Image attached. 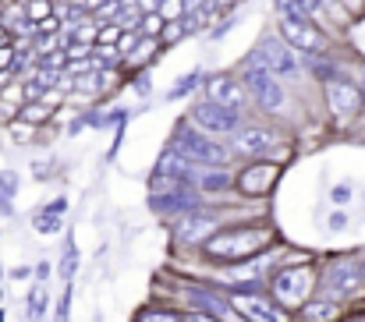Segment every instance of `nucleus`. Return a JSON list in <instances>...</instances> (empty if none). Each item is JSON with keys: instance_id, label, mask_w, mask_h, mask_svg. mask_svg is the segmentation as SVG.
Listing matches in <instances>:
<instances>
[{"instance_id": "f3484780", "label": "nucleus", "mask_w": 365, "mask_h": 322, "mask_svg": "<svg viewBox=\"0 0 365 322\" xmlns=\"http://www.w3.org/2000/svg\"><path fill=\"white\" fill-rule=\"evenodd\" d=\"M156 46H160V39H153V36H142V39H138V46H135V53H128V57H124V64L138 68L142 61H149V57L156 53Z\"/></svg>"}, {"instance_id": "c85d7f7f", "label": "nucleus", "mask_w": 365, "mask_h": 322, "mask_svg": "<svg viewBox=\"0 0 365 322\" xmlns=\"http://www.w3.org/2000/svg\"><path fill=\"white\" fill-rule=\"evenodd\" d=\"M11 135H14L18 142H29V138L36 135V124H29V120H14V124H11Z\"/></svg>"}, {"instance_id": "4468645a", "label": "nucleus", "mask_w": 365, "mask_h": 322, "mask_svg": "<svg viewBox=\"0 0 365 322\" xmlns=\"http://www.w3.org/2000/svg\"><path fill=\"white\" fill-rule=\"evenodd\" d=\"M156 181H174V185H188L192 181V167H188V156H181L174 149V156L167 152L156 167Z\"/></svg>"}, {"instance_id": "f03ea898", "label": "nucleus", "mask_w": 365, "mask_h": 322, "mask_svg": "<svg viewBox=\"0 0 365 322\" xmlns=\"http://www.w3.org/2000/svg\"><path fill=\"white\" fill-rule=\"evenodd\" d=\"M242 82H245V89H248V96H252L259 107L266 110V113H277V110L284 107V100H287V93H284L280 78H277L266 64H259L255 57L245 64Z\"/></svg>"}, {"instance_id": "f8f14e48", "label": "nucleus", "mask_w": 365, "mask_h": 322, "mask_svg": "<svg viewBox=\"0 0 365 322\" xmlns=\"http://www.w3.org/2000/svg\"><path fill=\"white\" fill-rule=\"evenodd\" d=\"M195 206H199V195L188 192L185 185H174L170 192L153 195V209H160V213H192Z\"/></svg>"}, {"instance_id": "37998d69", "label": "nucleus", "mask_w": 365, "mask_h": 322, "mask_svg": "<svg viewBox=\"0 0 365 322\" xmlns=\"http://www.w3.org/2000/svg\"><path fill=\"white\" fill-rule=\"evenodd\" d=\"M362 96H365V85H362Z\"/></svg>"}, {"instance_id": "c9c22d12", "label": "nucleus", "mask_w": 365, "mask_h": 322, "mask_svg": "<svg viewBox=\"0 0 365 322\" xmlns=\"http://www.w3.org/2000/svg\"><path fill=\"white\" fill-rule=\"evenodd\" d=\"M220 185H227L224 177H202V188H220Z\"/></svg>"}, {"instance_id": "4c0bfd02", "label": "nucleus", "mask_w": 365, "mask_h": 322, "mask_svg": "<svg viewBox=\"0 0 365 322\" xmlns=\"http://www.w3.org/2000/svg\"><path fill=\"white\" fill-rule=\"evenodd\" d=\"M334 199H337V202H348V199H351V192H348V188H337V192H334Z\"/></svg>"}, {"instance_id": "5701e85b", "label": "nucleus", "mask_w": 365, "mask_h": 322, "mask_svg": "<svg viewBox=\"0 0 365 322\" xmlns=\"http://www.w3.org/2000/svg\"><path fill=\"white\" fill-rule=\"evenodd\" d=\"M138 322H185V316H178V312H170V308H145Z\"/></svg>"}, {"instance_id": "ea45409f", "label": "nucleus", "mask_w": 365, "mask_h": 322, "mask_svg": "<svg viewBox=\"0 0 365 322\" xmlns=\"http://www.w3.org/2000/svg\"><path fill=\"white\" fill-rule=\"evenodd\" d=\"M0 312H4V294H0Z\"/></svg>"}, {"instance_id": "a211bd4d", "label": "nucleus", "mask_w": 365, "mask_h": 322, "mask_svg": "<svg viewBox=\"0 0 365 322\" xmlns=\"http://www.w3.org/2000/svg\"><path fill=\"white\" fill-rule=\"evenodd\" d=\"M18 117H21V120H29V124H43V120H50V117H53V107H50L46 100H36V103L21 107Z\"/></svg>"}, {"instance_id": "79ce46f5", "label": "nucleus", "mask_w": 365, "mask_h": 322, "mask_svg": "<svg viewBox=\"0 0 365 322\" xmlns=\"http://www.w3.org/2000/svg\"><path fill=\"white\" fill-rule=\"evenodd\" d=\"M327 4H334V0H323V7H327Z\"/></svg>"}, {"instance_id": "aec40b11", "label": "nucleus", "mask_w": 365, "mask_h": 322, "mask_svg": "<svg viewBox=\"0 0 365 322\" xmlns=\"http://www.w3.org/2000/svg\"><path fill=\"white\" fill-rule=\"evenodd\" d=\"M25 14H29V21H43V18L57 14V4L53 0H25Z\"/></svg>"}, {"instance_id": "58836bf2", "label": "nucleus", "mask_w": 365, "mask_h": 322, "mask_svg": "<svg viewBox=\"0 0 365 322\" xmlns=\"http://www.w3.org/2000/svg\"><path fill=\"white\" fill-rule=\"evenodd\" d=\"M0 43H11V32H7L4 25H0Z\"/></svg>"}, {"instance_id": "6ab92c4d", "label": "nucleus", "mask_w": 365, "mask_h": 322, "mask_svg": "<svg viewBox=\"0 0 365 322\" xmlns=\"http://www.w3.org/2000/svg\"><path fill=\"white\" fill-rule=\"evenodd\" d=\"M163 25H167V18H163L160 11H149V14L138 18V32H142V36H153V39H160Z\"/></svg>"}, {"instance_id": "e433bc0d", "label": "nucleus", "mask_w": 365, "mask_h": 322, "mask_svg": "<svg viewBox=\"0 0 365 322\" xmlns=\"http://www.w3.org/2000/svg\"><path fill=\"white\" fill-rule=\"evenodd\" d=\"M135 89H138L142 96H149V78H138V82H135Z\"/></svg>"}, {"instance_id": "2f4dec72", "label": "nucleus", "mask_w": 365, "mask_h": 322, "mask_svg": "<svg viewBox=\"0 0 365 322\" xmlns=\"http://www.w3.org/2000/svg\"><path fill=\"white\" fill-rule=\"evenodd\" d=\"M294 4H298L309 18H319V14H323V0H294Z\"/></svg>"}, {"instance_id": "b1692460", "label": "nucleus", "mask_w": 365, "mask_h": 322, "mask_svg": "<svg viewBox=\"0 0 365 322\" xmlns=\"http://www.w3.org/2000/svg\"><path fill=\"white\" fill-rule=\"evenodd\" d=\"M64 57H68V64H71V61H89V57H93V43H68Z\"/></svg>"}, {"instance_id": "7ed1b4c3", "label": "nucleus", "mask_w": 365, "mask_h": 322, "mask_svg": "<svg viewBox=\"0 0 365 322\" xmlns=\"http://www.w3.org/2000/svg\"><path fill=\"white\" fill-rule=\"evenodd\" d=\"M174 149L202 167H224L227 160V149H220L217 142H210L202 131H192L188 124H178V135H174Z\"/></svg>"}, {"instance_id": "0eeeda50", "label": "nucleus", "mask_w": 365, "mask_h": 322, "mask_svg": "<svg viewBox=\"0 0 365 322\" xmlns=\"http://www.w3.org/2000/svg\"><path fill=\"white\" fill-rule=\"evenodd\" d=\"M327 103H330V113H334L337 120H351V117L365 107V96L355 82H348V78H330V82H327Z\"/></svg>"}, {"instance_id": "39448f33", "label": "nucleus", "mask_w": 365, "mask_h": 322, "mask_svg": "<svg viewBox=\"0 0 365 322\" xmlns=\"http://www.w3.org/2000/svg\"><path fill=\"white\" fill-rule=\"evenodd\" d=\"M231 305L248 322H287V312L280 308V301H269V298H262L259 291H248V287L231 291Z\"/></svg>"}, {"instance_id": "7c9ffc66", "label": "nucleus", "mask_w": 365, "mask_h": 322, "mask_svg": "<svg viewBox=\"0 0 365 322\" xmlns=\"http://www.w3.org/2000/svg\"><path fill=\"white\" fill-rule=\"evenodd\" d=\"M14 188H18V177L11 170H0V192L4 195H14Z\"/></svg>"}, {"instance_id": "a19ab883", "label": "nucleus", "mask_w": 365, "mask_h": 322, "mask_svg": "<svg viewBox=\"0 0 365 322\" xmlns=\"http://www.w3.org/2000/svg\"><path fill=\"white\" fill-rule=\"evenodd\" d=\"M359 273H362V280H365V262H362V269H359Z\"/></svg>"}, {"instance_id": "6e6552de", "label": "nucleus", "mask_w": 365, "mask_h": 322, "mask_svg": "<svg viewBox=\"0 0 365 322\" xmlns=\"http://www.w3.org/2000/svg\"><path fill=\"white\" fill-rule=\"evenodd\" d=\"M192 120H195L206 135H235V131H238V110L220 107V103H213V100L195 103V107H192Z\"/></svg>"}, {"instance_id": "ddd939ff", "label": "nucleus", "mask_w": 365, "mask_h": 322, "mask_svg": "<svg viewBox=\"0 0 365 322\" xmlns=\"http://www.w3.org/2000/svg\"><path fill=\"white\" fill-rule=\"evenodd\" d=\"M235 152H245V156H259L273 145V131L269 128H242L235 131Z\"/></svg>"}, {"instance_id": "1a4fd4ad", "label": "nucleus", "mask_w": 365, "mask_h": 322, "mask_svg": "<svg viewBox=\"0 0 365 322\" xmlns=\"http://www.w3.org/2000/svg\"><path fill=\"white\" fill-rule=\"evenodd\" d=\"M280 181V163H269V160H262V163H248L242 174H238V192L242 195H269L273 192V185Z\"/></svg>"}, {"instance_id": "cd10ccee", "label": "nucleus", "mask_w": 365, "mask_h": 322, "mask_svg": "<svg viewBox=\"0 0 365 322\" xmlns=\"http://www.w3.org/2000/svg\"><path fill=\"white\" fill-rule=\"evenodd\" d=\"M181 11H185V0H160V14H163L167 21L181 18Z\"/></svg>"}, {"instance_id": "2eb2a0df", "label": "nucleus", "mask_w": 365, "mask_h": 322, "mask_svg": "<svg viewBox=\"0 0 365 322\" xmlns=\"http://www.w3.org/2000/svg\"><path fill=\"white\" fill-rule=\"evenodd\" d=\"M64 199H57V202H50L43 213H39V219H36V230L39 234H57L61 230V213H64Z\"/></svg>"}, {"instance_id": "412c9836", "label": "nucleus", "mask_w": 365, "mask_h": 322, "mask_svg": "<svg viewBox=\"0 0 365 322\" xmlns=\"http://www.w3.org/2000/svg\"><path fill=\"white\" fill-rule=\"evenodd\" d=\"M185 36H188V21H185V18H174V21L163 25L160 43H178V39H185Z\"/></svg>"}, {"instance_id": "a878e982", "label": "nucleus", "mask_w": 365, "mask_h": 322, "mask_svg": "<svg viewBox=\"0 0 365 322\" xmlns=\"http://www.w3.org/2000/svg\"><path fill=\"white\" fill-rule=\"evenodd\" d=\"M195 85H199V75L192 71V75H185V78H181V82H178V85L170 89V100H181V96H188V93H192Z\"/></svg>"}, {"instance_id": "393cba45", "label": "nucleus", "mask_w": 365, "mask_h": 322, "mask_svg": "<svg viewBox=\"0 0 365 322\" xmlns=\"http://www.w3.org/2000/svg\"><path fill=\"white\" fill-rule=\"evenodd\" d=\"M43 312H46V291H43V287H36V291L29 294V316H32V319H39Z\"/></svg>"}, {"instance_id": "f704fd0d", "label": "nucleus", "mask_w": 365, "mask_h": 322, "mask_svg": "<svg viewBox=\"0 0 365 322\" xmlns=\"http://www.w3.org/2000/svg\"><path fill=\"white\" fill-rule=\"evenodd\" d=\"M0 213L14 216V206H11V195H0Z\"/></svg>"}, {"instance_id": "72a5a7b5", "label": "nucleus", "mask_w": 365, "mask_h": 322, "mask_svg": "<svg viewBox=\"0 0 365 322\" xmlns=\"http://www.w3.org/2000/svg\"><path fill=\"white\" fill-rule=\"evenodd\" d=\"M341 227H348V216H344V213H334V216H330V230H341Z\"/></svg>"}, {"instance_id": "f257e3e1", "label": "nucleus", "mask_w": 365, "mask_h": 322, "mask_svg": "<svg viewBox=\"0 0 365 322\" xmlns=\"http://www.w3.org/2000/svg\"><path fill=\"white\" fill-rule=\"evenodd\" d=\"M269 241H273V230H269V227H235V230L213 234L202 248H206V255L217 259V262H245V259L266 251Z\"/></svg>"}, {"instance_id": "dca6fc26", "label": "nucleus", "mask_w": 365, "mask_h": 322, "mask_svg": "<svg viewBox=\"0 0 365 322\" xmlns=\"http://www.w3.org/2000/svg\"><path fill=\"white\" fill-rule=\"evenodd\" d=\"M359 280H362V273H351V269H337L330 280H327V287L341 298V294H351L355 287H359Z\"/></svg>"}, {"instance_id": "4be33fe9", "label": "nucleus", "mask_w": 365, "mask_h": 322, "mask_svg": "<svg viewBox=\"0 0 365 322\" xmlns=\"http://www.w3.org/2000/svg\"><path fill=\"white\" fill-rule=\"evenodd\" d=\"M75 269H78V248H75V241H68L64 244V259H61V280H71Z\"/></svg>"}, {"instance_id": "423d86ee", "label": "nucleus", "mask_w": 365, "mask_h": 322, "mask_svg": "<svg viewBox=\"0 0 365 322\" xmlns=\"http://www.w3.org/2000/svg\"><path fill=\"white\" fill-rule=\"evenodd\" d=\"M312 284H316V276H312V269H309V266L284 269V273H277V276H273V298H277L280 305H302V301L309 298Z\"/></svg>"}, {"instance_id": "473e14b6", "label": "nucleus", "mask_w": 365, "mask_h": 322, "mask_svg": "<svg viewBox=\"0 0 365 322\" xmlns=\"http://www.w3.org/2000/svg\"><path fill=\"white\" fill-rule=\"evenodd\" d=\"M185 322H220V319H217V316H210L206 308H202V312L195 308V312H188V316H185Z\"/></svg>"}, {"instance_id": "20e7f679", "label": "nucleus", "mask_w": 365, "mask_h": 322, "mask_svg": "<svg viewBox=\"0 0 365 322\" xmlns=\"http://www.w3.org/2000/svg\"><path fill=\"white\" fill-rule=\"evenodd\" d=\"M294 53H298V50L287 46V39H284V36H273V32H266V36L259 39V46H255V61L266 64L277 78L298 75V57H294Z\"/></svg>"}, {"instance_id": "9d476101", "label": "nucleus", "mask_w": 365, "mask_h": 322, "mask_svg": "<svg viewBox=\"0 0 365 322\" xmlns=\"http://www.w3.org/2000/svg\"><path fill=\"white\" fill-rule=\"evenodd\" d=\"M206 100H213L220 107L242 110L248 103V89H245L242 78H235V75H210L206 78Z\"/></svg>"}, {"instance_id": "9b49d317", "label": "nucleus", "mask_w": 365, "mask_h": 322, "mask_svg": "<svg viewBox=\"0 0 365 322\" xmlns=\"http://www.w3.org/2000/svg\"><path fill=\"white\" fill-rule=\"evenodd\" d=\"M217 227V216H210V213H192L188 216H181V219H174V237L178 241H185V244H199L202 237L210 241V230Z\"/></svg>"}, {"instance_id": "c756f323", "label": "nucleus", "mask_w": 365, "mask_h": 322, "mask_svg": "<svg viewBox=\"0 0 365 322\" xmlns=\"http://www.w3.org/2000/svg\"><path fill=\"white\" fill-rule=\"evenodd\" d=\"M53 322H71V291H64V298H61V305H57Z\"/></svg>"}, {"instance_id": "bb28decb", "label": "nucleus", "mask_w": 365, "mask_h": 322, "mask_svg": "<svg viewBox=\"0 0 365 322\" xmlns=\"http://www.w3.org/2000/svg\"><path fill=\"white\" fill-rule=\"evenodd\" d=\"M18 61V46L14 43H0V71H11Z\"/></svg>"}]
</instances>
